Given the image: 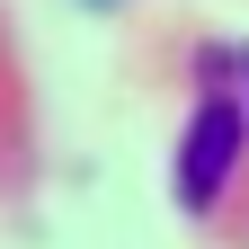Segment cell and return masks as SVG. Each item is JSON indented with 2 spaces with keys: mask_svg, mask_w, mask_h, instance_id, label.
<instances>
[{
  "mask_svg": "<svg viewBox=\"0 0 249 249\" xmlns=\"http://www.w3.org/2000/svg\"><path fill=\"white\" fill-rule=\"evenodd\" d=\"M240 160V116L223 98H205L196 124H187V151H178V205H213L223 196V178Z\"/></svg>",
  "mask_w": 249,
  "mask_h": 249,
  "instance_id": "cell-1",
  "label": "cell"
}]
</instances>
